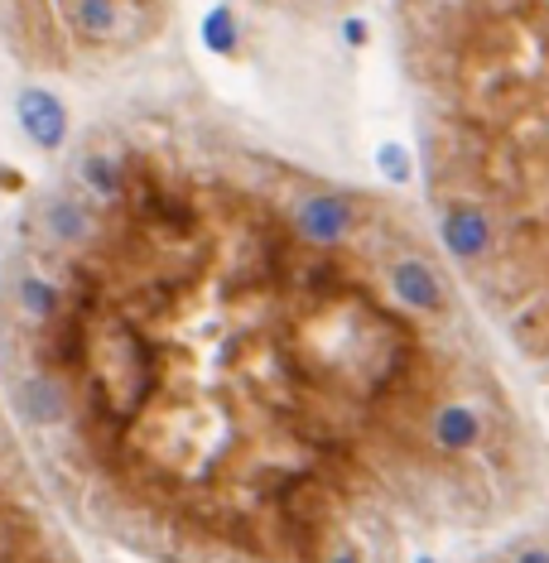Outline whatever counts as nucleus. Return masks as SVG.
<instances>
[{
    "label": "nucleus",
    "mask_w": 549,
    "mask_h": 563,
    "mask_svg": "<svg viewBox=\"0 0 549 563\" xmlns=\"http://www.w3.org/2000/svg\"><path fill=\"white\" fill-rule=\"evenodd\" d=\"M515 563H549V549H525Z\"/></svg>",
    "instance_id": "nucleus-6"
},
{
    "label": "nucleus",
    "mask_w": 549,
    "mask_h": 563,
    "mask_svg": "<svg viewBox=\"0 0 549 563\" xmlns=\"http://www.w3.org/2000/svg\"><path fill=\"white\" fill-rule=\"evenodd\" d=\"M328 563H362V554H333Z\"/></svg>",
    "instance_id": "nucleus-7"
},
{
    "label": "nucleus",
    "mask_w": 549,
    "mask_h": 563,
    "mask_svg": "<svg viewBox=\"0 0 549 563\" xmlns=\"http://www.w3.org/2000/svg\"><path fill=\"white\" fill-rule=\"evenodd\" d=\"M20 116H25V130L35 135L39 145H59L63 140V111H59V101L53 97H25Z\"/></svg>",
    "instance_id": "nucleus-5"
},
{
    "label": "nucleus",
    "mask_w": 549,
    "mask_h": 563,
    "mask_svg": "<svg viewBox=\"0 0 549 563\" xmlns=\"http://www.w3.org/2000/svg\"><path fill=\"white\" fill-rule=\"evenodd\" d=\"M390 295L400 303H410V309H444V279L439 270H434L424 255H400L396 265H390Z\"/></svg>",
    "instance_id": "nucleus-2"
},
{
    "label": "nucleus",
    "mask_w": 549,
    "mask_h": 563,
    "mask_svg": "<svg viewBox=\"0 0 549 563\" xmlns=\"http://www.w3.org/2000/svg\"><path fill=\"white\" fill-rule=\"evenodd\" d=\"M429 438L434 448H444V453H463V448H477L482 443V410L477 404H439L429 420Z\"/></svg>",
    "instance_id": "nucleus-3"
},
{
    "label": "nucleus",
    "mask_w": 549,
    "mask_h": 563,
    "mask_svg": "<svg viewBox=\"0 0 549 563\" xmlns=\"http://www.w3.org/2000/svg\"><path fill=\"white\" fill-rule=\"evenodd\" d=\"M15 404H20V414H25L29 424H59L63 414H68V400H63V390L53 386L49 376H29L25 386L15 390Z\"/></svg>",
    "instance_id": "nucleus-4"
},
{
    "label": "nucleus",
    "mask_w": 549,
    "mask_h": 563,
    "mask_svg": "<svg viewBox=\"0 0 549 563\" xmlns=\"http://www.w3.org/2000/svg\"><path fill=\"white\" fill-rule=\"evenodd\" d=\"M299 232L313 246H338L352 232V202L342 193H309L299 202Z\"/></svg>",
    "instance_id": "nucleus-1"
}]
</instances>
